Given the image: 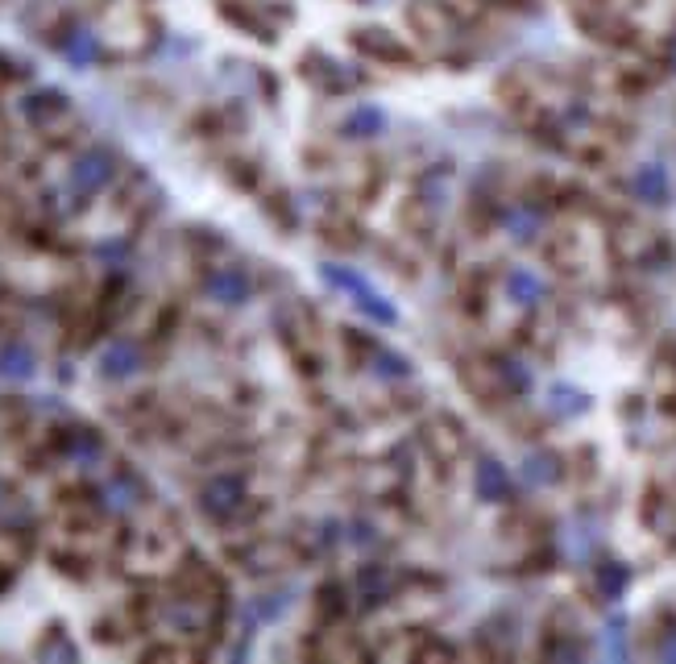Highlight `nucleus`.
<instances>
[{"instance_id":"nucleus-1","label":"nucleus","mask_w":676,"mask_h":664,"mask_svg":"<svg viewBox=\"0 0 676 664\" xmlns=\"http://www.w3.org/2000/svg\"><path fill=\"white\" fill-rule=\"evenodd\" d=\"M241 507H245V482L233 474L212 477L208 486L200 490V511H204L212 523H229Z\"/></svg>"},{"instance_id":"nucleus-2","label":"nucleus","mask_w":676,"mask_h":664,"mask_svg":"<svg viewBox=\"0 0 676 664\" xmlns=\"http://www.w3.org/2000/svg\"><path fill=\"white\" fill-rule=\"evenodd\" d=\"M113 175H117V158L109 150L92 145V150H84L75 158V166H71V191L75 195H95L100 188L113 183Z\"/></svg>"},{"instance_id":"nucleus-3","label":"nucleus","mask_w":676,"mask_h":664,"mask_svg":"<svg viewBox=\"0 0 676 664\" xmlns=\"http://www.w3.org/2000/svg\"><path fill=\"white\" fill-rule=\"evenodd\" d=\"M324 279L332 286H345L353 299H357V308L366 311L370 320H378V324H395V308L373 291L361 274H353V270H345V266H324Z\"/></svg>"},{"instance_id":"nucleus-4","label":"nucleus","mask_w":676,"mask_h":664,"mask_svg":"<svg viewBox=\"0 0 676 664\" xmlns=\"http://www.w3.org/2000/svg\"><path fill=\"white\" fill-rule=\"evenodd\" d=\"M208 295L225 308H237V304L250 299V274L241 266H220V270L208 274Z\"/></svg>"},{"instance_id":"nucleus-5","label":"nucleus","mask_w":676,"mask_h":664,"mask_svg":"<svg viewBox=\"0 0 676 664\" xmlns=\"http://www.w3.org/2000/svg\"><path fill=\"white\" fill-rule=\"evenodd\" d=\"M630 191L643 200V204H668L673 200V179L660 163H643L630 175Z\"/></svg>"},{"instance_id":"nucleus-6","label":"nucleus","mask_w":676,"mask_h":664,"mask_svg":"<svg viewBox=\"0 0 676 664\" xmlns=\"http://www.w3.org/2000/svg\"><path fill=\"white\" fill-rule=\"evenodd\" d=\"M141 370V349L133 345V341H113L109 349H104V357H100V374L104 379H133Z\"/></svg>"},{"instance_id":"nucleus-7","label":"nucleus","mask_w":676,"mask_h":664,"mask_svg":"<svg viewBox=\"0 0 676 664\" xmlns=\"http://www.w3.org/2000/svg\"><path fill=\"white\" fill-rule=\"evenodd\" d=\"M34 370H38V357H34V349L25 341H4L0 345V379L4 382L34 379Z\"/></svg>"},{"instance_id":"nucleus-8","label":"nucleus","mask_w":676,"mask_h":664,"mask_svg":"<svg viewBox=\"0 0 676 664\" xmlns=\"http://www.w3.org/2000/svg\"><path fill=\"white\" fill-rule=\"evenodd\" d=\"M477 495L486 498V502H502V498L511 495V477H507V465H502V461L486 457V461L477 465Z\"/></svg>"},{"instance_id":"nucleus-9","label":"nucleus","mask_w":676,"mask_h":664,"mask_svg":"<svg viewBox=\"0 0 676 664\" xmlns=\"http://www.w3.org/2000/svg\"><path fill=\"white\" fill-rule=\"evenodd\" d=\"M104 495H109L104 502H109L113 511H133L141 498H145V490H141V482L129 474V470H120V474L113 477L109 486H104Z\"/></svg>"},{"instance_id":"nucleus-10","label":"nucleus","mask_w":676,"mask_h":664,"mask_svg":"<svg viewBox=\"0 0 676 664\" xmlns=\"http://www.w3.org/2000/svg\"><path fill=\"white\" fill-rule=\"evenodd\" d=\"M507 291H511L514 304L532 308V304H539V299H544V279H539V274H532L527 266H519V270H511V274H507Z\"/></svg>"},{"instance_id":"nucleus-11","label":"nucleus","mask_w":676,"mask_h":664,"mask_svg":"<svg viewBox=\"0 0 676 664\" xmlns=\"http://www.w3.org/2000/svg\"><path fill=\"white\" fill-rule=\"evenodd\" d=\"M63 54H67L71 67H92L100 59V42H95L92 29H75L67 42H63Z\"/></svg>"},{"instance_id":"nucleus-12","label":"nucleus","mask_w":676,"mask_h":664,"mask_svg":"<svg viewBox=\"0 0 676 664\" xmlns=\"http://www.w3.org/2000/svg\"><path fill=\"white\" fill-rule=\"evenodd\" d=\"M100 452H104V445H100V436H95L92 427H75L67 436V457L71 461H79V465H95L100 461Z\"/></svg>"},{"instance_id":"nucleus-13","label":"nucleus","mask_w":676,"mask_h":664,"mask_svg":"<svg viewBox=\"0 0 676 664\" xmlns=\"http://www.w3.org/2000/svg\"><path fill=\"white\" fill-rule=\"evenodd\" d=\"M382 108H373V104H361V108H353L349 120H345V129H349L353 138H373V133H382Z\"/></svg>"},{"instance_id":"nucleus-14","label":"nucleus","mask_w":676,"mask_h":664,"mask_svg":"<svg viewBox=\"0 0 676 664\" xmlns=\"http://www.w3.org/2000/svg\"><path fill=\"white\" fill-rule=\"evenodd\" d=\"M585 395L582 391H573V386H552V411L557 416H577V411H585Z\"/></svg>"},{"instance_id":"nucleus-15","label":"nucleus","mask_w":676,"mask_h":664,"mask_svg":"<svg viewBox=\"0 0 676 664\" xmlns=\"http://www.w3.org/2000/svg\"><path fill=\"white\" fill-rule=\"evenodd\" d=\"M598 586H602L607 598H618V590L627 586V570H623V565H602V570H598Z\"/></svg>"},{"instance_id":"nucleus-16","label":"nucleus","mask_w":676,"mask_h":664,"mask_svg":"<svg viewBox=\"0 0 676 664\" xmlns=\"http://www.w3.org/2000/svg\"><path fill=\"white\" fill-rule=\"evenodd\" d=\"M536 229H539V216L532 213V208H523V213L511 216V238L514 241H532L536 238Z\"/></svg>"},{"instance_id":"nucleus-17","label":"nucleus","mask_w":676,"mask_h":664,"mask_svg":"<svg viewBox=\"0 0 676 664\" xmlns=\"http://www.w3.org/2000/svg\"><path fill=\"white\" fill-rule=\"evenodd\" d=\"M552 477H557V470H552L548 457H532L527 461V482H552Z\"/></svg>"},{"instance_id":"nucleus-18","label":"nucleus","mask_w":676,"mask_h":664,"mask_svg":"<svg viewBox=\"0 0 676 664\" xmlns=\"http://www.w3.org/2000/svg\"><path fill=\"white\" fill-rule=\"evenodd\" d=\"M610 652H614V656H623V627H618V623L610 627Z\"/></svg>"},{"instance_id":"nucleus-19","label":"nucleus","mask_w":676,"mask_h":664,"mask_svg":"<svg viewBox=\"0 0 676 664\" xmlns=\"http://www.w3.org/2000/svg\"><path fill=\"white\" fill-rule=\"evenodd\" d=\"M660 652H664V656H676V631L668 636V643H660Z\"/></svg>"},{"instance_id":"nucleus-20","label":"nucleus","mask_w":676,"mask_h":664,"mask_svg":"<svg viewBox=\"0 0 676 664\" xmlns=\"http://www.w3.org/2000/svg\"><path fill=\"white\" fill-rule=\"evenodd\" d=\"M0 507H4V486H0Z\"/></svg>"},{"instance_id":"nucleus-21","label":"nucleus","mask_w":676,"mask_h":664,"mask_svg":"<svg viewBox=\"0 0 676 664\" xmlns=\"http://www.w3.org/2000/svg\"><path fill=\"white\" fill-rule=\"evenodd\" d=\"M673 67H676V42H673Z\"/></svg>"}]
</instances>
